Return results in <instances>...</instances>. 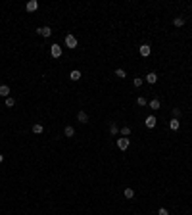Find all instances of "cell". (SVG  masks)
Wrapping results in <instances>:
<instances>
[{
	"label": "cell",
	"instance_id": "cell-12",
	"mask_svg": "<svg viewBox=\"0 0 192 215\" xmlns=\"http://www.w3.org/2000/svg\"><path fill=\"white\" fill-rule=\"evenodd\" d=\"M64 135H65V136H69V138H71V136L75 135V129H73L71 125H65V129H64Z\"/></svg>",
	"mask_w": 192,
	"mask_h": 215
},
{
	"label": "cell",
	"instance_id": "cell-7",
	"mask_svg": "<svg viewBox=\"0 0 192 215\" xmlns=\"http://www.w3.org/2000/svg\"><path fill=\"white\" fill-rule=\"evenodd\" d=\"M39 10V2L37 0H29L27 2V12H37Z\"/></svg>",
	"mask_w": 192,
	"mask_h": 215
},
{
	"label": "cell",
	"instance_id": "cell-3",
	"mask_svg": "<svg viewBox=\"0 0 192 215\" xmlns=\"http://www.w3.org/2000/svg\"><path fill=\"white\" fill-rule=\"evenodd\" d=\"M50 56L52 58H60V56H62V46H60V44H52L50 46Z\"/></svg>",
	"mask_w": 192,
	"mask_h": 215
},
{
	"label": "cell",
	"instance_id": "cell-1",
	"mask_svg": "<svg viewBox=\"0 0 192 215\" xmlns=\"http://www.w3.org/2000/svg\"><path fill=\"white\" fill-rule=\"evenodd\" d=\"M129 146H131V140H129V136H123V138H117V148H119V150H123V152H125V150H127Z\"/></svg>",
	"mask_w": 192,
	"mask_h": 215
},
{
	"label": "cell",
	"instance_id": "cell-2",
	"mask_svg": "<svg viewBox=\"0 0 192 215\" xmlns=\"http://www.w3.org/2000/svg\"><path fill=\"white\" fill-rule=\"evenodd\" d=\"M65 46H67V48H77L75 35H65Z\"/></svg>",
	"mask_w": 192,
	"mask_h": 215
},
{
	"label": "cell",
	"instance_id": "cell-8",
	"mask_svg": "<svg viewBox=\"0 0 192 215\" xmlns=\"http://www.w3.org/2000/svg\"><path fill=\"white\" fill-rule=\"evenodd\" d=\"M0 96H2V98H8V96H10V87H8V85H0Z\"/></svg>",
	"mask_w": 192,
	"mask_h": 215
},
{
	"label": "cell",
	"instance_id": "cell-16",
	"mask_svg": "<svg viewBox=\"0 0 192 215\" xmlns=\"http://www.w3.org/2000/svg\"><path fill=\"white\" fill-rule=\"evenodd\" d=\"M123 196L127 198V200H131V198H134V190L133 188H125L123 190Z\"/></svg>",
	"mask_w": 192,
	"mask_h": 215
},
{
	"label": "cell",
	"instance_id": "cell-20",
	"mask_svg": "<svg viewBox=\"0 0 192 215\" xmlns=\"http://www.w3.org/2000/svg\"><path fill=\"white\" fill-rule=\"evenodd\" d=\"M110 133H112V135H117V133H119V127H117L115 123H112L110 125Z\"/></svg>",
	"mask_w": 192,
	"mask_h": 215
},
{
	"label": "cell",
	"instance_id": "cell-26",
	"mask_svg": "<svg viewBox=\"0 0 192 215\" xmlns=\"http://www.w3.org/2000/svg\"><path fill=\"white\" fill-rule=\"evenodd\" d=\"M2 161H4V154H0V163H2Z\"/></svg>",
	"mask_w": 192,
	"mask_h": 215
},
{
	"label": "cell",
	"instance_id": "cell-23",
	"mask_svg": "<svg viewBox=\"0 0 192 215\" xmlns=\"http://www.w3.org/2000/svg\"><path fill=\"white\" fill-rule=\"evenodd\" d=\"M133 85H134V87H140V85H142V77H134Z\"/></svg>",
	"mask_w": 192,
	"mask_h": 215
},
{
	"label": "cell",
	"instance_id": "cell-17",
	"mask_svg": "<svg viewBox=\"0 0 192 215\" xmlns=\"http://www.w3.org/2000/svg\"><path fill=\"white\" fill-rule=\"evenodd\" d=\"M150 108H152V109H160V100H158V98L150 100Z\"/></svg>",
	"mask_w": 192,
	"mask_h": 215
},
{
	"label": "cell",
	"instance_id": "cell-14",
	"mask_svg": "<svg viewBox=\"0 0 192 215\" xmlns=\"http://www.w3.org/2000/svg\"><path fill=\"white\" fill-rule=\"evenodd\" d=\"M69 79H71V81H79L81 79V71L79 69H73L71 73H69Z\"/></svg>",
	"mask_w": 192,
	"mask_h": 215
},
{
	"label": "cell",
	"instance_id": "cell-21",
	"mask_svg": "<svg viewBox=\"0 0 192 215\" xmlns=\"http://www.w3.org/2000/svg\"><path fill=\"white\" fill-rule=\"evenodd\" d=\"M137 104H138V106H142V108H144L148 102H146V98H144V96H138V98H137Z\"/></svg>",
	"mask_w": 192,
	"mask_h": 215
},
{
	"label": "cell",
	"instance_id": "cell-19",
	"mask_svg": "<svg viewBox=\"0 0 192 215\" xmlns=\"http://www.w3.org/2000/svg\"><path fill=\"white\" fill-rule=\"evenodd\" d=\"M119 133H121L123 136H129V135H131V127H121V129H119Z\"/></svg>",
	"mask_w": 192,
	"mask_h": 215
},
{
	"label": "cell",
	"instance_id": "cell-5",
	"mask_svg": "<svg viewBox=\"0 0 192 215\" xmlns=\"http://www.w3.org/2000/svg\"><path fill=\"white\" fill-rule=\"evenodd\" d=\"M138 52H140V56H142V58H148V56H150V52H152V48H150V44H142V46L138 48Z\"/></svg>",
	"mask_w": 192,
	"mask_h": 215
},
{
	"label": "cell",
	"instance_id": "cell-18",
	"mask_svg": "<svg viewBox=\"0 0 192 215\" xmlns=\"http://www.w3.org/2000/svg\"><path fill=\"white\" fill-rule=\"evenodd\" d=\"M115 77H117V79H125L127 73H125V69H115Z\"/></svg>",
	"mask_w": 192,
	"mask_h": 215
},
{
	"label": "cell",
	"instance_id": "cell-11",
	"mask_svg": "<svg viewBox=\"0 0 192 215\" xmlns=\"http://www.w3.org/2000/svg\"><path fill=\"white\" fill-rule=\"evenodd\" d=\"M146 81H148L150 85H154V83H158V73H154V71H150L148 75H146Z\"/></svg>",
	"mask_w": 192,
	"mask_h": 215
},
{
	"label": "cell",
	"instance_id": "cell-9",
	"mask_svg": "<svg viewBox=\"0 0 192 215\" xmlns=\"http://www.w3.org/2000/svg\"><path fill=\"white\" fill-rule=\"evenodd\" d=\"M77 119H79V123H88V115H87V112H83V109H81V112L77 113Z\"/></svg>",
	"mask_w": 192,
	"mask_h": 215
},
{
	"label": "cell",
	"instance_id": "cell-24",
	"mask_svg": "<svg viewBox=\"0 0 192 215\" xmlns=\"http://www.w3.org/2000/svg\"><path fill=\"white\" fill-rule=\"evenodd\" d=\"M179 115H181V109H179V108H173V117H175V119H179Z\"/></svg>",
	"mask_w": 192,
	"mask_h": 215
},
{
	"label": "cell",
	"instance_id": "cell-13",
	"mask_svg": "<svg viewBox=\"0 0 192 215\" xmlns=\"http://www.w3.org/2000/svg\"><path fill=\"white\" fill-rule=\"evenodd\" d=\"M173 25L175 27H183L185 25V17H183V15H177V17L173 19Z\"/></svg>",
	"mask_w": 192,
	"mask_h": 215
},
{
	"label": "cell",
	"instance_id": "cell-25",
	"mask_svg": "<svg viewBox=\"0 0 192 215\" xmlns=\"http://www.w3.org/2000/svg\"><path fill=\"white\" fill-rule=\"evenodd\" d=\"M158 215H169V211H167V209H165V208H161V209H160V211H158Z\"/></svg>",
	"mask_w": 192,
	"mask_h": 215
},
{
	"label": "cell",
	"instance_id": "cell-15",
	"mask_svg": "<svg viewBox=\"0 0 192 215\" xmlns=\"http://www.w3.org/2000/svg\"><path fill=\"white\" fill-rule=\"evenodd\" d=\"M42 131H44L42 123H35V125H33V133H35V135H40Z\"/></svg>",
	"mask_w": 192,
	"mask_h": 215
},
{
	"label": "cell",
	"instance_id": "cell-10",
	"mask_svg": "<svg viewBox=\"0 0 192 215\" xmlns=\"http://www.w3.org/2000/svg\"><path fill=\"white\" fill-rule=\"evenodd\" d=\"M179 127H181V121L173 117V119L169 121V129H171V131H179Z\"/></svg>",
	"mask_w": 192,
	"mask_h": 215
},
{
	"label": "cell",
	"instance_id": "cell-4",
	"mask_svg": "<svg viewBox=\"0 0 192 215\" xmlns=\"http://www.w3.org/2000/svg\"><path fill=\"white\" fill-rule=\"evenodd\" d=\"M37 33H39L40 36H46V39H48V36L52 35V29L48 25H44V27H39V29H37Z\"/></svg>",
	"mask_w": 192,
	"mask_h": 215
},
{
	"label": "cell",
	"instance_id": "cell-6",
	"mask_svg": "<svg viewBox=\"0 0 192 215\" xmlns=\"http://www.w3.org/2000/svg\"><path fill=\"white\" fill-rule=\"evenodd\" d=\"M156 123H158V119L154 115H148V117H146V127H148V129H154V127H156Z\"/></svg>",
	"mask_w": 192,
	"mask_h": 215
},
{
	"label": "cell",
	"instance_id": "cell-22",
	"mask_svg": "<svg viewBox=\"0 0 192 215\" xmlns=\"http://www.w3.org/2000/svg\"><path fill=\"white\" fill-rule=\"evenodd\" d=\"M14 104H15V100L12 98V96H8V98H6V106L8 108H14Z\"/></svg>",
	"mask_w": 192,
	"mask_h": 215
}]
</instances>
